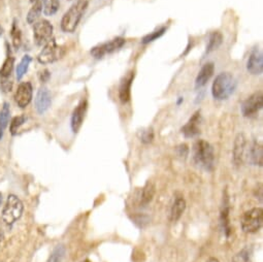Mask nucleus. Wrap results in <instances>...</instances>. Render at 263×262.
I'll return each instance as SVG.
<instances>
[{
    "instance_id": "obj_1",
    "label": "nucleus",
    "mask_w": 263,
    "mask_h": 262,
    "mask_svg": "<svg viewBox=\"0 0 263 262\" xmlns=\"http://www.w3.org/2000/svg\"><path fill=\"white\" fill-rule=\"evenodd\" d=\"M88 6V0H77L62 17L61 29L66 33H74L85 15Z\"/></svg>"
},
{
    "instance_id": "obj_2",
    "label": "nucleus",
    "mask_w": 263,
    "mask_h": 262,
    "mask_svg": "<svg viewBox=\"0 0 263 262\" xmlns=\"http://www.w3.org/2000/svg\"><path fill=\"white\" fill-rule=\"evenodd\" d=\"M193 158L197 165L210 172L215 166V153L213 147L203 139H198L193 146Z\"/></svg>"
},
{
    "instance_id": "obj_3",
    "label": "nucleus",
    "mask_w": 263,
    "mask_h": 262,
    "mask_svg": "<svg viewBox=\"0 0 263 262\" xmlns=\"http://www.w3.org/2000/svg\"><path fill=\"white\" fill-rule=\"evenodd\" d=\"M237 82L230 73H221L215 79L212 86L213 97L217 100L228 99L235 91Z\"/></svg>"
},
{
    "instance_id": "obj_4",
    "label": "nucleus",
    "mask_w": 263,
    "mask_h": 262,
    "mask_svg": "<svg viewBox=\"0 0 263 262\" xmlns=\"http://www.w3.org/2000/svg\"><path fill=\"white\" fill-rule=\"evenodd\" d=\"M24 205L19 197L16 195H10L7 199L6 205L3 211V220L6 224L12 225L19 220L23 214Z\"/></svg>"
},
{
    "instance_id": "obj_5",
    "label": "nucleus",
    "mask_w": 263,
    "mask_h": 262,
    "mask_svg": "<svg viewBox=\"0 0 263 262\" xmlns=\"http://www.w3.org/2000/svg\"><path fill=\"white\" fill-rule=\"evenodd\" d=\"M65 54V50L63 46L58 45L55 39H51L47 41L40 53L37 56V60L40 64H49L53 63L60 58H62Z\"/></svg>"
},
{
    "instance_id": "obj_6",
    "label": "nucleus",
    "mask_w": 263,
    "mask_h": 262,
    "mask_svg": "<svg viewBox=\"0 0 263 262\" xmlns=\"http://www.w3.org/2000/svg\"><path fill=\"white\" fill-rule=\"evenodd\" d=\"M263 209L255 207L246 212L242 218V228L247 233H255L262 227Z\"/></svg>"
},
{
    "instance_id": "obj_7",
    "label": "nucleus",
    "mask_w": 263,
    "mask_h": 262,
    "mask_svg": "<svg viewBox=\"0 0 263 262\" xmlns=\"http://www.w3.org/2000/svg\"><path fill=\"white\" fill-rule=\"evenodd\" d=\"M53 26L46 20L36 21L33 26V38L37 45H44L52 39Z\"/></svg>"
},
{
    "instance_id": "obj_8",
    "label": "nucleus",
    "mask_w": 263,
    "mask_h": 262,
    "mask_svg": "<svg viewBox=\"0 0 263 262\" xmlns=\"http://www.w3.org/2000/svg\"><path fill=\"white\" fill-rule=\"evenodd\" d=\"M126 40L123 37H116L108 42L101 43L97 46H94L91 50V55L96 59H101L107 54H111L113 52L121 49L125 44Z\"/></svg>"
},
{
    "instance_id": "obj_9",
    "label": "nucleus",
    "mask_w": 263,
    "mask_h": 262,
    "mask_svg": "<svg viewBox=\"0 0 263 262\" xmlns=\"http://www.w3.org/2000/svg\"><path fill=\"white\" fill-rule=\"evenodd\" d=\"M263 107V96L260 92L248 97L242 104V113L245 117H253Z\"/></svg>"
},
{
    "instance_id": "obj_10",
    "label": "nucleus",
    "mask_w": 263,
    "mask_h": 262,
    "mask_svg": "<svg viewBox=\"0 0 263 262\" xmlns=\"http://www.w3.org/2000/svg\"><path fill=\"white\" fill-rule=\"evenodd\" d=\"M32 85L29 82H23L18 86V89L15 93V101L18 104V107L21 109L26 108L31 102L32 99Z\"/></svg>"
},
{
    "instance_id": "obj_11",
    "label": "nucleus",
    "mask_w": 263,
    "mask_h": 262,
    "mask_svg": "<svg viewBox=\"0 0 263 262\" xmlns=\"http://www.w3.org/2000/svg\"><path fill=\"white\" fill-rule=\"evenodd\" d=\"M87 109H88V102L86 99H83L78 104V107L75 109L71 116V129L74 133H78L79 130L81 129L87 113Z\"/></svg>"
},
{
    "instance_id": "obj_12",
    "label": "nucleus",
    "mask_w": 263,
    "mask_h": 262,
    "mask_svg": "<svg viewBox=\"0 0 263 262\" xmlns=\"http://www.w3.org/2000/svg\"><path fill=\"white\" fill-rule=\"evenodd\" d=\"M247 69L253 76H258V75L262 74V70H263V55H262V52L260 50L255 49L252 52L249 59H248Z\"/></svg>"
},
{
    "instance_id": "obj_13",
    "label": "nucleus",
    "mask_w": 263,
    "mask_h": 262,
    "mask_svg": "<svg viewBox=\"0 0 263 262\" xmlns=\"http://www.w3.org/2000/svg\"><path fill=\"white\" fill-rule=\"evenodd\" d=\"M52 97L47 88L42 87L37 91L35 97V109L39 115L44 114L51 107Z\"/></svg>"
},
{
    "instance_id": "obj_14",
    "label": "nucleus",
    "mask_w": 263,
    "mask_h": 262,
    "mask_svg": "<svg viewBox=\"0 0 263 262\" xmlns=\"http://www.w3.org/2000/svg\"><path fill=\"white\" fill-rule=\"evenodd\" d=\"M200 123H201V115L200 112L197 111L189 121L182 128V133L186 137H195L200 133Z\"/></svg>"
},
{
    "instance_id": "obj_15",
    "label": "nucleus",
    "mask_w": 263,
    "mask_h": 262,
    "mask_svg": "<svg viewBox=\"0 0 263 262\" xmlns=\"http://www.w3.org/2000/svg\"><path fill=\"white\" fill-rule=\"evenodd\" d=\"M134 80V72H129L121 81L119 88V98L122 103H127L131 96V86Z\"/></svg>"
},
{
    "instance_id": "obj_16",
    "label": "nucleus",
    "mask_w": 263,
    "mask_h": 262,
    "mask_svg": "<svg viewBox=\"0 0 263 262\" xmlns=\"http://www.w3.org/2000/svg\"><path fill=\"white\" fill-rule=\"evenodd\" d=\"M215 72V65L213 62L205 63L201 69L199 70L196 80H195V88L199 89L206 85V83L209 81V79L213 77Z\"/></svg>"
},
{
    "instance_id": "obj_17",
    "label": "nucleus",
    "mask_w": 263,
    "mask_h": 262,
    "mask_svg": "<svg viewBox=\"0 0 263 262\" xmlns=\"http://www.w3.org/2000/svg\"><path fill=\"white\" fill-rule=\"evenodd\" d=\"M245 148H246V137L243 133H240L235 137L234 148H233V162L237 166L243 163Z\"/></svg>"
},
{
    "instance_id": "obj_18",
    "label": "nucleus",
    "mask_w": 263,
    "mask_h": 262,
    "mask_svg": "<svg viewBox=\"0 0 263 262\" xmlns=\"http://www.w3.org/2000/svg\"><path fill=\"white\" fill-rule=\"evenodd\" d=\"M185 208H186V201L184 200V198L178 197L175 200V202L172 206V209H171V220L173 222L178 221L181 218V216L183 215Z\"/></svg>"
},
{
    "instance_id": "obj_19",
    "label": "nucleus",
    "mask_w": 263,
    "mask_h": 262,
    "mask_svg": "<svg viewBox=\"0 0 263 262\" xmlns=\"http://www.w3.org/2000/svg\"><path fill=\"white\" fill-rule=\"evenodd\" d=\"M155 194V187L151 182H148L146 186L141 189V192L139 194V205L146 206L152 199Z\"/></svg>"
},
{
    "instance_id": "obj_20",
    "label": "nucleus",
    "mask_w": 263,
    "mask_h": 262,
    "mask_svg": "<svg viewBox=\"0 0 263 262\" xmlns=\"http://www.w3.org/2000/svg\"><path fill=\"white\" fill-rule=\"evenodd\" d=\"M10 116H11L10 104L6 102V103H4V107H3L2 111H0V138L3 137L5 130L9 125Z\"/></svg>"
},
{
    "instance_id": "obj_21",
    "label": "nucleus",
    "mask_w": 263,
    "mask_h": 262,
    "mask_svg": "<svg viewBox=\"0 0 263 262\" xmlns=\"http://www.w3.org/2000/svg\"><path fill=\"white\" fill-rule=\"evenodd\" d=\"M222 41H223V35L219 31L213 32L209 36L205 54H208V53H210V52L217 50L221 45Z\"/></svg>"
},
{
    "instance_id": "obj_22",
    "label": "nucleus",
    "mask_w": 263,
    "mask_h": 262,
    "mask_svg": "<svg viewBox=\"0 0 263 262\" xmlns=\"http://www.w3.org/2000/svg\"><path fill=\"white\" fill-rule=\"evenodd\" d=\"M41 12H42V0H36L35 3H33V6L30 9V11L28 12L27 22L29 24H34L38 20Z\"/></svg>"
},
{
    "instance_id": "obj_23",
    "label": "nucleus",
    "mask_w": 263,
    "mask_h": 262,
    "mask_svg": "<svg viewBox=\"0 0 263 262\" xmlns=\"http://www.w3.org/2000/svg\"><path fill=\"white\" fill-rule=\"evenodd\" d=\"M14 63H15V59L13 56H8L6 61L4 62V65L0 68V79L2 81L4 80H9L12 73H13V68H14Z\"/></svg>"
},
{
    "instance_id": "obj_24",
    "label": "nucleus",
    "mask_w": 263,
    "mask_h": 262,
    "mask_svg": "<svg viewBox=\"0 0 263 262\" xmlns=\"http://www.w3.org/2000/svg\"><path fill=\"white\" fill-rule=\"evenodd\" d=\"M42 8L43 14L47 17H51L58 12L60 8V2L59 0H43Z\"/></svg>"
},
{
    "instance_id": "obj_25",
    "label": "nucleus",
    "mask_w": 263,
    "mask_h": 262,
    "mask_svg": "<svg viewBox=\"0 0 263 262\" xmlns=\"http://www.w3.org/2000/svg\"><path fill=\"white\" fill-rule=\"evenodd\" d=\"M262 146L259 142L255 141L250 150V157L254 164L262 166Z\"/></svg>"
},
{
    "instance_id": "obj_26",
    "label": "nucleus",
    "mask_w": 263,
    "mask_h": 262,
    "mask_svg": "<svg viewBox=\"0 0 263 262\" xmlns=\"http://www.w3.org/2000/svg\"><path fill=\"white\" fill-rule=\"evenodd\" d=\"M31 60H32V58H31L29 55H25V56L22 58L21 62L19 63L18 67H17V72H16V76H17V80H18V81L22 80V78H23V77L25 76V74L27 73Z\"/></svg>"
},
{
    "instance_id": "obj_27",
    "label": "nucleus",
    "mask_w": 263,
    "mask_h": 262,
    "mask_svg": "<svg viewBox=\"0 0 263 262\" xmlns=\"http://www.w3.org/2000/svg\"><path fill=\"white\" fill-rule=\"evenodd\" d=\"M166 29H168V28H166L165 26H163V27H161V28H159V29H157V30H155V31L151 32L150 34H147L146 36H144V37H142L141 42H142L144 44H147V43H150V42H152V41L156 40L157 38L161 37V36L165 33Z\"/></svg>"
},
{
    "instance_id": "obj_28",
    "label": "nucleus",
    "mask_w": 263,
    "mask_h": 262,
    "mask_svg": "<svg viewBox=\"0 0 263 262\" xmlns=\"http://www.w3.org/2000/svg\"><path fill=\"white\" fill-rule=\"evenodd\" d=\"M65 255V248L63 246H57L51 254L47 262H62Z\"/></svg>"
},
{
    "instance_id": "obj_29",
    "label": "nucleus",
    "mask_w": 263,
    "mask_h": 262,
    "mask_svg": "<svg viewBox=\"0 0 263 262\" xmlns=\"http://www.w3.org/2000/svg\"><path fill=\"white\" fill-rule=\"evenodd\" d=\"M27 120V117L22 115V116H18V117H15L12 122H11V126H10V131L13 135H16L18 133V130L20 129V127L26 122Z\"/></svg>"
},
{
    "instance_id": "obj_30",
    "label": "nucleus",
    "mask_w": 263,
    "mask_h": 262,
    "mask_svg": "<svg viewBox=\"0 0 263 262\" xmlns=\"http://www.w3.org/2000/svg\"><path fill=\"white\" fill-rule=\"evenodd\" d=\"M250 260H251V250H249V248H245L232 258L231 262H250Z\"/></svg>"
},
{
    "instance_id": "obj_31",
    "label": "nucleus",
    "mask_w": 263,
    "mask_h": 262,
    "mask_svg": "<svg viewBox=\"0 0 263 262\" xmlns=\"http://www.w3.org/2000/svg\"><path fill=\"white\" fill-rule=\"evenodd\" d=\"M11 35H12V38H13L14 46H15L16 49H19L20 45H21V42H22V35H21V31H20L19 28L17 27L16 22H14V25H13V27H12Z\"/></svg>"
},
{
    "instance_id": "obj_32",
    "label": "nucleus",
    "mask_w": 263,
    "mask_h": 262,
    "mask_svg": "<svg viewBox=\"0 0 263 262\" xmlns=\"http://www.w3.org/2000/svg\"><path fill=\"white\" fill-rule=\"evenodd\" d=\"M153 138H154V132H153L152 128H148V129L141 131V134H140V141L141 142L150 144V142H152Z\"/></svg>"
},
{
    "instance_id": "obj_33",
    "label": "nucleus",
    "mask_w": 263,
    "mask_h": 262,
    "mask_svg": "<svg viewBox=\"0 0 263 262\" xmlns=\"http://www.w3.org/2000/svg\"><path fill=\"white\" fill-rule=\"evenodd\" d=\"M2 83V89L4 92H11L12 88H13V83L9 80H4L0 82Z\"/></svg>"
},
{
    "instance_id": "obj_34",
    "label": "nucleus",
    "mask_w": 263,
    "mask_h": 262,
    "mask_svg": "<svg viewBox=\"0 0 263 262\" xmlns=\"http://www.w3.org/2000/svg\"><path fill=\"white\" fill-rule=\"evenodd\" d=\"M50 77H51V74H50V72L47 69H44V70L39 73V80L42 83H45L50 79Z\"/></svg>"
},
{
    "instance_id": "obj_35",
    "label": "nucleus",
    "mask_w": 263,
    "mask_h": 262,
    "mask_svg": "<svg viewBox=\"0 0 263 262\" xmlns=\"http://www.w3.org/2000/svg\"><path fill=\"white\" fill-rule=\"evenodd\" d=\"M178 151H179L180 156L186 157L188 154V147L186 145H181L180 147H178Z\"/></svg>"
},
{
    "instance_id": "obj_36",
    "label": "nucleus",
    "mask_w": 263,
    "mask_h": 262,
    "mask_svg": "<svg viewBox=\"0 0 263 262\" xmlns=\"http://www.w3.org/2000/svg\"><path fill=\"white\" fill-rule=\"evenodd\" d=\"M207 262H219V260L216 259V258H209V259L207 260Z\"/></svg>"
},
{
    "instance_id": "obj_37",
    "label": "nucleus",
    "mask_w": 263,
    "mask_h": 262,
    "mask_svg": "<svg viewBox=\"0 0 263 262\" xmlns=\"http://www.w3.org/2000/svg\"><path fill=\"white\" fill-rule=\"evenodd\" d=\"M2 201H3V194L0 193V204H2Z\"/></svg>"
},
{
    "instance_id": "obj_38",
    "label": "nucleus",
    "mask_w": 263,
    "mask_h": 262,
    "mask_svg": "<svg viewBox=\"0 0 263 262\" xmlns=\"http://www.w3.org/2000/svg\"><path fill=\"white\" fill-rule=\"evenodd\" d=\"M3 31H4V30H3L2 26H0V35H2V34H3Z\"/></svg>"
},
{
    "instance_id": "obj_39",
    "label": "nucleus",
    "mask_w": 263,
    "mask_h": 262,
    "mask_svg": "<svg viewBox=\"0 0 263 262\" xmlns=\"http://www.w3.org/2000/svg\"><path fill=\"white\" fill-rule=\"evenodd\" d=\"M35 2H36V0H30V3H32V4L35 3Z\"/></svg>"
}]
</instances>
